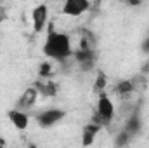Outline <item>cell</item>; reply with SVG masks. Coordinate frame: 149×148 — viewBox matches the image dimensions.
Here are the masks:
<instances>
[{
	"instance_id": "ba28073f",
	"label": "cell",
	"mask_w": 149,
	"mask_h": 148,
	"mask_svg": "<svg viewBox=\"0 0 149 148\" xmlns=\"http://www.w3.org/2000/svg\"><path fill=\"white\" fill-rule=\"evenodd\" d=\"M37 99H38L37 87H35V85H30V87L21 94V98L17 99L16 108H19V110H30V108H33V106H35Z\"/></svg>"
},
{
	"instance_id": "3957f363",
	"label": "cell",
	"mask_w": 149,
	"mask_h": 148,
	"mask_svg": "<svg viewBox=\"0 0 149 148\" xmlns=\"http://www.w3.org/2000/svg\"><path fill=\"white\" fill-rule=\"evenodd\" d=\"M64 117H66V111L61 108H45L35 115V120L42 129H50L56 124H59Z\"/></svg>"
},
{
	"instance_id": "ac0fdd59",
	"label": "cell",
	"mask_w": 149,
	"mask_h": 148,
	"mask_svg": "<svg viewBox=\"0 0 149 148\" xmlns=\"http://www.w3.org/2000/svg\"><path fill=\"white\" fill-rule=\"evenodd\" d=\"M101 4H102V0H92V5H94V9H99V7H101Z\"/></svg>"
},
{
	"instance_id": "2e32d148",
	"label": "cell",
	"mask_w": 149,
	"mask_h": 148,
	"mask_svg": "<svg viewBox=\"0 0 149 148\" xmlns=\"http://www.w3.org/2000/svg\"><path fill=\"white\" fill-rule=\"evenodd\" d=\"M141 49H142V52H144V54H149V32H148V35L144 37L142 44H141Z\"/></svg>"
},
{
	"instance_id": "e0dca14e",
	"label": "cell",
	"mask_w": 149,
	"mask_h": 148,
	"mask_svg": "<svg viewBox=\"0 0 149 148\" xmlns=\"http://www.w3.org/2000/svg\"><path fill=\"white\" fill-rule=\"evenodd\" d=\"M141 73L142 75H149V59L142 65V68H141Z\"/></svg>"
},
{
	"instance_id": "4fadbf2b",
	"label": "cell",
	"mask_w": 149,
	"mask_h": 148,
	"mask_svg": "<svg viewBox=\"0 0 149 148\" xmlns=\"http://www.w3.org/2000/svg\"><path fill=\"white\" fill-rule=\"evenodd\" d=\"M108 85V77L104 72H99L97 73V78H95V84H94V91L95 92H102Z\"/></svg>"
},
{
	"instance_id": "52a82bcc",
	"label": "cell",
	"mask_w": 149,
	"mask_h": 148,
	"mask_svg": "<svg viewBox=\"0 0 149 148\" xmlns=\"http://www.w3.org/2000/svg\"><path fill=\"white\" fill-rule=\"evenodd\" d=\"M7 118L10 120V124L17 129V131H24L30 125V115L26 110H19V108H12L7 111Z\"/></svg>"
},
{
	"instance_id": "7a4b0ae2",
	"label": "cell",
	"mask_w": 149,
	"mask_h": 148,
	"mask_svg": "<svg viewBox=\"0 0 149 148\" xmlns=\"http://www.w3.org/2000/svg\"><path fill=\"white\" fill-rule=\"evenodd\" d=\"M113 117H114V105H113L111 98L108 94H104V91H102V92H99L95 113L92 115V122L99 124L101 127H108L111 124Z\"/></svg>"
},
{
	"instance_id": "277c9868",
	"label": "cell",
	"mask_w": 149,
	"mask_h": 148,
	"mask_svg": "<svg viewBox=\"0 0 149 148\" xmlns=\"http://www.w3.org/2000/svg\"><path fill=\"white\" fill-rule=\"evenodd\" d=\"M73 58H74V61L80 65V68H81L83 72H88V70L94 68L97 54H95V49H90V47H78L76 51H73Z\"/></svg>"
},
{
	"instance_id": "9a60e30c",
	"label": "cell",
	"mask_w": 149,
	"mask_h": 148,
	"mask_svg": "<svg viewBox=\"0 0 149 148\" xmlns=\"http://www.w3.org/2000/svg\"><path fill=\"white\" fill-rule=\"evenodd\" d=\"M130 136H132V134H128V132L123 129L120 134H116L114 145H116V147H125V145H128V143H130Z\"/></svg>"
},
{
	"instance_id": "5b68a950",
	"label": "cell",
	"mask_w": 149,
	"mask_h": 148,
	"mask_svg": "<svg viewBox=\"0 0 149 148\" xmlns=\"http://www.w3.org/2000/svg\"><path fill=\"white\" fill-rule=\"evenodd\" d=\"M90 7H92L90 0H64L61 12L64 16H70V18H78V16L88 12Z\"/></svg>"
},
{
	"instance_id": "6da1fadb",
	"label": "cell",
	"mask_w": 149,
	"mask_h": 148,
	"mask_svg": "<svg viewBox=\"0 0 149 148\" xmlns=\"http://www.w3.org/2000/svg\"><path fill=\"white\" fill-rule=\"evenodd\" d=\"M42 51L47 58L61 61V63L73 56V47H71V40L68 37V33L57 32L54 23L47 25V37H45Z\"/></svg>"
},
{
	"instance_id": "7c38bea8",
	"label": "cell",
	"mask_w": 149,
	"mask_h": 148,
	"mask_svg": "<svg viewBox=\"0 0 149 148\" xmlns=\"http://www.w3.org/2000/svg\"><path fill=\"white\" fill-rule=\"evenodd\" d=\"M134 80H120L114 84L113 87V94L114 96H120V98H128L132 92H134Z\"/></svg>"
},
{
	"instance_id": "30bf717a",
	"label": "cell",
	"mask_w": 149,
	"mask_h": 148,
	"mask_svg": "<svg viewBox=\"0 0 149 148\" xmlns=\"http://www.w3.org/2000/svg\"><path fill=\"white\" fill-rule=\"evenodd\" d=\"M101 131H102V127H101L99 124H95V122L90 120V122L83 127V131H81V145H83V147L92 145L94 140H95V136H97Z\"/></svg>"
},
{
	"instance_id": "8992f818",
	"label": "cell",
	"mask_w": 149,
	"mask_h": 148,
	"mask_svg": "<svg viewBox=\"0 0 149 148\" xmlns=\"http://www.w3.org/2000/svg\"><path fill=\"white\" fill-rule=\"evenodd\" d=\"M31 23H33V32L42 33L47 25H49V5L47 4H38L31 11Z\"/></svg>"
},
{
	"instance_id": "9c48e42d",
	"label": "cell",
	"mask_w": 149,
	"mask_h": 148,
	"mask_svg": "<svg viewBox=\"0 0 149 148\" xmlns=\"http://www.w3.org/2000/svg\"><path fill=\"white\" fill-rule=\"evenodd\" d=\"M33 85L37 87L38 94H42V96H45V98H56V96H57V91H59L57 84H56L54 80H50V78H40V80H37V82L33 84Z\"/></svg>"
},
{
	"instance_id": "5bb4252c",
	"label": "cell",
	"mask_w": 149,
	"mask_h": 148,
	"mask_svg": "<svg viewBox=\"0 0 149 148\" xmlns=\"http://www.w3.org/2000/svg\"><path fill=\"white\" fill-rule=\"evenodd\" d=\"M38 77L40 78H50L52 77V65L49 61L40 63V66H38Z\"/></svg>"
},
{
	"instance_id": "8fae6325",
	"label": "cell",
	"mask_w": 149,
	"mask_h": 148,
	"mask_svg": "<svg viewBox=\"0 0 149 148\" xmlns=\"http://www.w3.org/2000/svg\"><path fill=\"white\" fill-rule=\"evenodd\" d=\"M142 127V118H141V108H135L134 111H130L127 122H125V131L128 134H137Z\"/></svg>"
}]
</instances>
